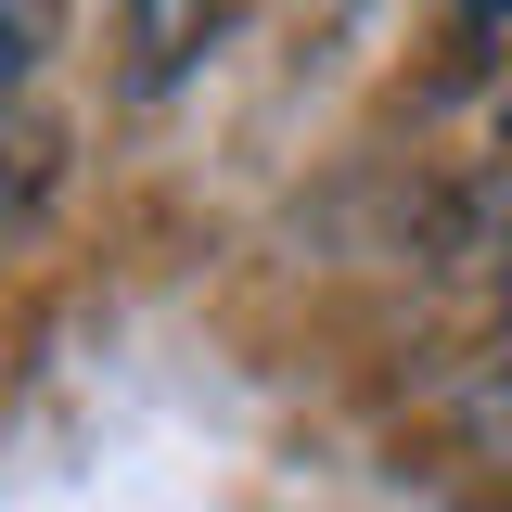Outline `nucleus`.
<instances>
[{
    "instance_id": "nucleus-1",
    "label": "nucleus",
    "mask_w": 512,
    "mask_h": 512,
    "mask_svg": "<svg viewBox=\"0 0 512 512\" xmlns=\"http://www.w3.org/2000/svg\"><path fill=\"white\" fill-rule=\"evenodd\" d=\"M256 0H116V90L128 103H167L180 77H205V64L244 39Z\"/></svg>"
},
{
    "instance_id": "nucleus-2",
    "label": "nucleus",
    "mask_w": 512,
    "mask_h": 512,
    "mask_svg": "<svg viewBox=\"0 0 512 512\" xmlns=\"http://www.w3.org/2000/svg\"><path fill=\"white\" fill-rule=\"evenodd\" d=\"M39 192H52V128L26 116V103H0V244L39 218Z\"/></svg>"
},
{
    "instance_id": "nucleus-3",
    "label": "nucleus",
    "mask_w": 512,
    "mask_h": 512,
    "mask_svg": "<svg viewBox=\"0 0 512 512\" xmlns=\"http://www.w3.org/2000/svg\"><path fill=\"white\" fill-rule=\"evenodd\" d=\"M64 52V0H0V103Z\"/></svg>"
},
{
    "instance_id": "nucleus-4",
    "label": "nucleus",
    "mask_w": 512,
    "mask_h": 512,
    "mask_svg": "<svg viewBox=\"0 0 512 512\" xmlns=\"http://www.w3.org/2000/svg\"><path fill=\"white\" fill-rule=\"evenodd\" d=\"M500 333H512V295H500Z\"/></svg>"
}]
</instances>
